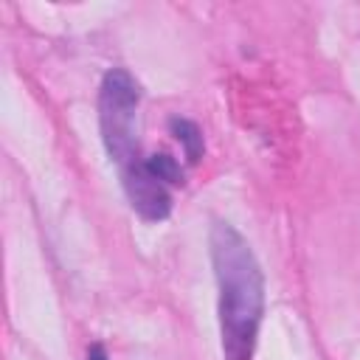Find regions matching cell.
<instances>
[{
	"label": "cell",
	"mask_w": 360,
	"mask_h": 360,
	"mask_svg": "<svg viewBox=\"0 0 360 360\" xmlns=\"http://www.w3.org/2000/svg\"><path fill=\"white\" fill-rule=\"evenodd\" d=\"M211 262L219 287V332L225 360H250L264 312V276L236 228L214 222Z\"/></svg>",
	"instance_id": "cell-1"
},
{
	"label": "cell",
	"mask_w": 360,
	"mask_h": 360,
	"mask_svg": "<svg viewBox=\"0 0 360 360\" xmlns=\"http://www.w3.org/2000/svg\"><path fill=\"white\" fill-rule=\"evenodd\" d=\"M138 104H141L138 82L121 68L110 70L98 93V124H101L104 149L118 163L121 172L141 160L138 138H135Z\"/></svg>",
	"instance_id": "cell-2"
},
{
	"label": "cell",
	"mask_w": 360,
	"mask_h": 360,
	"mask_svg": "<svg viewBox=\"0 0 360 360\" xmlns=\"http://www.w3.org/2000/svg\"><path fill=\"white\" fill-rule=\"evenodd\" d=\"M121 183L127 191V200L132 205V211L146 219V222H160L169 217L172 211V186L149 166L146 158H141L138 163H132L129 169L121 172Z\"/></svg>",
	"instance_id": "cell-3"
},
{
	"label": "cell",
	"mask_w": 360,
	"mask_h": 360,
	"mask_svg": "<svg viewBox=\"0 0 360 360\" xmlns=\"http://www.w3.org/2000/svg\"><path fill=\"white\" fill-rule=\"evenodd\" d=\"M169 127H172L174 138L183 143L186 158H188L191 163H194V160H200V155H202V135H200L197 124H194V121H188V118H172V121H169Z\"/></svg>",
	"instance_id": "cell-4"
},
{
	"label": "cell",
	"mask_w": 360,
	"mask_h": 360,
	"mask_svg": "<svg viewBox=\"0 0 360 360\" xmlns=\"http://www.w3.org/2000/svg\"><path fill=\"white\" fill-rule=\"evenodd\" d=\"M87 360H107V352H104V346L93 343V346L87 349Z\"/></svg>",
	"instance_id": "cell-5"
}]
</instances>
